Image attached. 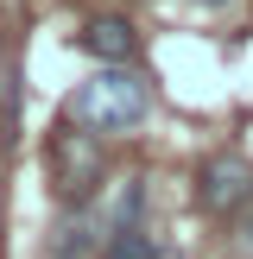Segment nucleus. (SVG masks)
I'll return each instance as SVG.
<instances>
[{
    "mask_svg": "<svg viewBox=\"0 0 253 259\" xmlns=\"http://www.w3.org/2000/svg\"><path fill=\"white\" fill-rule=\"evenodd\" d=\"M146 114H152V82L133 63H101L70 95V120L89 126V133H133Z\"/></svg>",
    "mask_w": 253,
    "mask_h": 259,
    "instance_id": "1",
    "label": "nucleus"
},
{
    "mask_svg": "<svg viewBox=\"0 0 253 259\" xmlns=\"http://www.w3.org/2000/svg\"><path fill=\"white\" fill-rule=\"evenodd\" d=\"M101 171H108L101 133H89V126H76V120L51 133V184H57L63 202H82L89 190L101 184Z\"/></svg>",
    "mask_w": 253,
    "mask_h": 259,
    "instance_id": "2",
    "label": "nucleus"
},
{
    "mask_svg": "<svg viewBox=\"0 0 253 259\" xmlns=\"http://www.w3.org/2000/svg\"><path fill=\"white\" fill-rule=\"evenodd\" d=\"M196 202L215 215H240L253 202V164L240 158V152H215V158H202L196 171Z\"/></svg>",
    "mask_w": 253,
    "mask_h": 259,
    "instance_id": "3",
    "label": "nucleus"
},
{
    "mask_svg": "<svg viewBox=\"0 0 253 259\" xmlns=\"http://www.w3.org/2000/svg\"><path fill=\"white\" fill-rule=\"evenodd\" d=\"M76 51H82V57H95V63H133L139 32H133V19L101 13V19H89L82 32H76Z\"/></svg>",
    "mask_w": 253,
    "mask_h": 259,
    "instance_id": "4",
    "label": "nucleus"
},
{
    "mask_svg": "<svg viewBox=\"0 0 253 259\" xmlns=\"http://www.w3.org/2000/svg\"><path fill=\"white\" fill-rule=\"evenodd\" d=\"M101 253V222L89 209H76L70 222H57V234H51V259H89Z\"/></svg>",
    "mask_w": 253,
    "mask_h": 259,
    "instance_id": "5",
    "label": "nucleus"
},
{
    "mask_svg": "<svg viewBox=\"0 0 253 259\" xmlns=\"http://www.w3.org/2000/svg\"><path fill=\"white\" fill-rule=\"evenodd\" d=\"M101 259H158V247H152L146 228H114V234L101 240Z\"/></svg>",
    "mask_w": 253,
    "mask_h": 259,
    "instance_id": "6",
    "label": "nucleus"
},
{
    "mask_svg": "<svg viewBox=\"0 0 253 259\" xmlns=\"http://www.w3.org/2000/svg\"><path fill=\"white\" fill-rule=\"evenodd\" d=\"M139 215H146V184H126L120 190V228H139Z\"/></svg>",
    "mask_w": 253,
    "mask_h": 259,
    "instance_id": "7",
    "label": "nucleus"
},
{
    "mask_svg": "<svg viewBox=\"0 0 253 259\" xmlns=\"http://www.w3.org/2000/svg\"><path fill=\"white\" fill-rule=\"evenodd\" d=\"M240 240H247V247H253V202H247V209H240Z\"/></svg>",
    "mask_w": 253,
    "mask_h": 259,
    "instance_id": "8",
    "label": "nucleus"
},
{
    "mask_svg": "<svg viewBox=\"0 0 253 259\" xmlns=\"http://www.w3.org/2000/svg\"><path fill=\"white\" fill-rule=\"evenodd\" d=\"M196 7H228V0H196Z\"/></svg>",
    "mask_w": 253,
    "mask_h": 259,
    "instance_id": "9",
    "label": "nucleus"
}]
</instances>
